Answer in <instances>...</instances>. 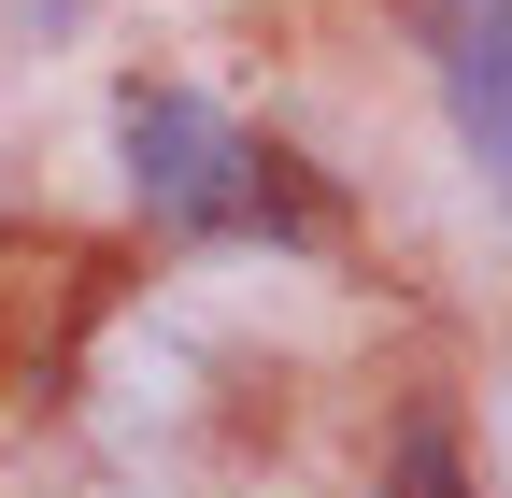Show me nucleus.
Instances as JSON below:
<instances>
[{"mask_svg": "<svg viewBox=\"0 0 512 498\" xmlns=\"http://www.w3.org/2000/svg\"><path fill=\"white\" fill-rule=\"evenodd\" d=\"M114 143H128L143 214H171V228H299L285 157L242 143L200 86H128V100H114Z\"/></svg>", "mask_w": 512, "mask_h": 498, "instance_id": "f257e3e1", "label": "nucleus"}, {"mask_svg": "<svg viewBox=\"0 0 512 498\" xmlns=\"http://www.w3.org/2000/svg\"><path fill=\"white\" fill-rule=\"evenodd\" d=\"M441 100H456V143L470 171L512 200V0H441Z\"/></svg>", "mask_w": 512, "mask_h": 498, "instance_id": "f03ea898", "label": "nucleus"}]
</instances>
